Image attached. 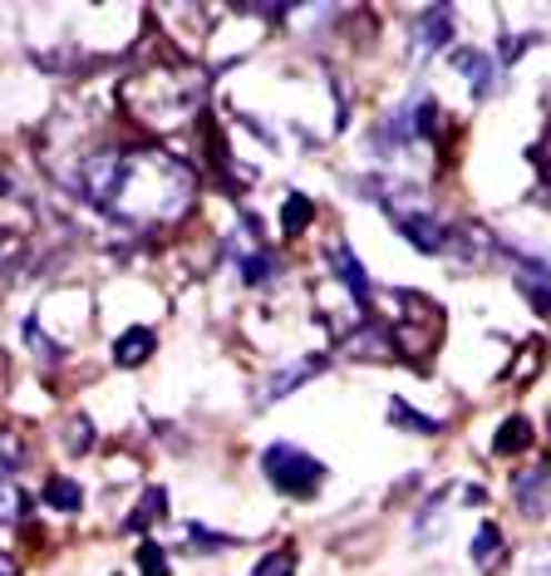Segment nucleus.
I'll use <instances>...</instances> for the list:
<instances>
[{"instance_id":"f257e3e1","label":"nucleus","mask_w":551,"mask_h":576,"mask_svg":"<svg viewBox=\"0 0 551 576\" xmlns=\"http://www.w3.org/2000/svg\"><path fill=\"white\" fill-rule=\"evenodd\" d=\"M192 202V172L178 158L158 153V148H133L123 153L119 192H113L109 212L123 222H172Z\"/></svg>"},{"instance_id":"f03ea898","label":"nucleus","mask_w":551,"mask_h":576,"mask_svg":"<svg viewBox=\"0 0 551 576\" xmlns=\"http://www.w3.org/2000/svg\"><path fill=\"white\" fill-rule=\"evenodd\" d=\"M198 89H202V75H192V69L153 64V69H138V75L123 79L119 103L133 113L138 123L168 133V129H178V123L192 119V109H198Z\"/></svg>"},{"instance_id":"7ed1b4c3","label":"nucleus","mask_w":551,"mask_h":576,"mask_svg":"<svg viewBox=\"0 0 551 576\" xmlns=\"http://www.w3.org/2000/svg\"><path fill=\"white\" fill-rule=\"evenodd\" d=\"M261 468H267L271 488L285 493V498H315L320 483H325V464L301 454L295 444H271L267 454H261Z\"/></svg>"},{"instance_id":"20e7f679","label":"nucleus","mask_w":551,"mask_h":576,"mask_svg":"<svg viewBox=\"0 0 551 576\" xmlns=\"http://www.w3.org/2000/svg\"><path fill=\"white\" fill-rule=\"evenodd\" d=\"M389 217H394V227H399V232H404L419 251H448V232H453V227H443L423 202H399V198H389Z\"/></svg>"},{"instance_id":"39448f33","label":"nucleus","mask_w":551,"mask_h":576,"mask_svg":"<svg viewBox=\"0 0 551 576\" xmlns=\"http://www.w3.org/2000/svg\"><path fill=\"white\" fill-rule=\"evenodd\" d=\"M512 498L527 517H542L551 508V468H517L512 474Z\"/></svg>"},{"instance_id":"423d86ee","label":"nucleus","mask_w":551,"mask_h":576,"mask_svg":"<svg viewBox=\"0 0 551 576\" xmlns=\"http://www.w3.org/2000/svg\"><path fill=\"white\" fill-rule=\"evenodd\" d=\"M330 267H335V276H340V286L354 296V306L360 310H370V301H374V286H370V276H364V267H360V257H354L344 241H335L330 247Z\"/></svg>"},{"instance_id":"0eeeda50","label":"nucleus","mask_w":551,"mask_h":576,"mask_svg":"<svg viewBox=\"0 0 551 576\" xmlns=\"http://www.w3.org/2000/svg\"><path fill=\"white\" fill-rule=\"evenodd\" d=\"M453 40V6H429L419 16V30H413V50L419 54H433Z\"/></svg>"},{"instance_id":"6e6552de","label":"nucleus","mask_w":551,"mask_h":576,"mask_svg":"<svg viewBox=\"0 0 551 576\" xmlns=\"http://www.w3.org/2000/svg\"><path fill=\"white\" fill-rule=\"evenodd\" d=\"M320 370H325V360H295L291 370H281V375H271V379H267V389L257 395V405H271V399L295 395V389H301L305 379H315Z\"/></svg>"},{"instance_id":"1a4fd4ad","label":"nucleus","mask_w":551,"mask_h":576,"mask_svg":"<svg viewBox=\"0 0 551 576\" xmlns=\"http://www.w3.org/2000/svg\"><path fill=\"white\" fill-rule=\"evenodd\" d=\"M453 69L468 79V89H473V99H488L492 85H498V75H492V60L482 50H453Z\"/></svg>"},{"instance_id":"9d476101","label":"nucleus","mask_w":551,"mask_h":576,"mask_svg":"<svg viewBox=\"0 0 551 576\" xmlns=\"http://www.w3.org/2000/svg\"><path fill=\"white\" fill-rule=\"evenodd\" d=\"M153 350H158V336L148 326H133V330H123V336L113 340V360H119L123 370H138Z\"/></svg>"},{"instance_id":"9b49d317","label":"nucleus","mask_w":551,"mask_h":576,"mask_svg":"<svg viewBox=\"0 0 551 576\" xmlns=\"http://www.w3.org/2000/svg\"><path fill=\"white\" fill-rule=\"evenodd\" d=\"M344 350L364 355V360H384V355H394V336H389L384 326H354L350 336H344Z\"/></svg>"},{"instance_id":"f8f14e48","label":"nucleus","mask_w":551,"mask_h":576,"mask_svg":"<svg viewBox=\"0 0 551 576\" xmlns=\"http://www.w3.org/2000/svg\"><path fill=\"white\" fill-rule=\"evenodd\" d=\"M44 503L60 508V513H79L84 508V488H79L74 478H64V474H50L44 478Z\"/></svg>"},{"instance_id":"ddd939ff","label":"nucleus","mask_w":551,"mask_h":576,"mask_svg":"<svg viewBox=\"0 0 551 576\" xmlns=\"http://www.w3.org/2000/svg\"><path fill=\"white\" fill-rule=\"evenodd\" d=\"M492 448H498L502 458L532 448V424H527V419H502V429H498V439H492Z\"/></svg>"},{"instance_id":"4468645a","label":"nucleus","mask_w":551,"mask_h":576,"mask_svg":"<svg viewBox=\"0 0 551 576\" xmlns=\"http://www.w3.org/2000/svg\"><path fill=\"white\" fill-rule=\"evenodd\" d=\"M389 424H399V429H409V434H423V439L443 429L439 419H423V414H419V409H409L404 399H389Z\"/></svg>"},{"instance_id":"2eb2a0df","label":"nucleus","mask_w":551,"mask_h":576,"mask_svg":"<svg viewBox=\"0 0 551 576\" xmlns=\"http://www.w3.org/2000/svg\"><path fill=\"white\" fill-rule=\"evenodd\" d=\"M30 513V493L16 488V478L0 474V517H10V523H20V517Z\"/></svg>"},{"instance_id":"dca6fc26","label":"nucleus","mask_w":551,"mask_h":576,"mask_svg":"<svg viewBox=\"0 0 551 576\" xmlns=\"http://www.w3.org/2000/svg\"><path fill=\"white\" fill-rule=\"evenodd\" d=\"M163 508H168V493H163V488H148L143 503H138V513L123 517V527H129V533H138V527H148L153 517H163Z\"/></svg>"},{"instance_id":"f3484780","label":"nucleus","mask_w":551,"mask_h":576,"mask_svg":"<svg viewBox=\"0 0 551 576\" xmlns=\"http://www.w3.org/2000/svg\"><path fill=\"white\" fill-rule=\"evenodd\" d=\"M498 552H502L498 523H482L478 537H473V562H478V567H492V562H498Z\"/></svg>"},{"instance_id":"a211bd4d","label":"nucleus","mask_w":551,"mask_h":576,"mask_svg":"<svg viewBox=\"0 0 551 576\" xmlns=\"http://www.w3.org/2000/svg\"><path fill=\"white\" fill-rule=\"evenodd\" d=\"M276 276V261L267 257V251H251V257H241V281L247 286H267Z\"/></svg>"},{"instance_id":"6ab92c4d","label":"nucleus","mask_w":551,"mask_h":576,"mask_svg":"<svg viewBox=\"0 0 551 576\" xmlns=\"http://www.w3.org/2000/svg\"><path fill=\"white\" fill-rule=\"evenodd\" d=\"M20 464H26V439H20L16 429H6V424H0V468L10 474V468H20Z\"/></svg>"},{"instance_id":"aec40b11","label":"nucleus","mask_w":551,"mask_h":576,"mask_svg":"<svg viewBox=\"0 0 551 576\" xmlns=\"http://www.w3.org/2000/svg\"><path fill=\"white\" fill-rule=\"evenodd\" d=\"M251 576H295V552L281 547V552H267V557L257 562V572Z\"/></svg>"},{"instance_id":"412c9836","label":"nucleus","mask_w":551,"mask_h":576,"mask_svg":"<svg viewBox=\"0 0 551 576\" xmlns=\"http://www.w3.org/2000/svg\"><path fill=\"white\" fill-rule=\"evenodd\" d=\"M315 217V207H310L305 198H285V212H281V227H285V237H295L301 227Z\"/></svg>"},{"instance_id":"4be33fe9","label":"nucleus","mask_w":551,"mask_h":576,"mask_svg":"<svg viewBox=\"0 0 551 576\" xmlns=\"http://www.w3.org/2000/svg\"><path fill=\"white\" fill-rule=\"evenodd\" d=\"M64 448H69V454H89V448H94V424H89V419H69Z\"/></svg>"},{"instance_id":"5701e85b","label":"nucleus","mask_w":551,"mask_h":576,"mask_svg":"<svg viewBox=\"0 0 551 576\" xmlns=\"http://www.w3.org/2000/svg\"><path fill=\"white\" fill-rule=\"evenodd\" d=\"M138 567H143V576H168V552L158 543H143L138 547Z\"/></svg>"},{"instance_id":"b1692460","label":"nucleus","mask_w":551,"mask_h":576,"mask_svg":"<svg viewBox=\"0 0 551 576\" xmlns=\"http://www.w3.org/2000/svg\"><path fill=\"white\" fill-rule=\"evenodd\" d=\"M26 340L34 345V355H44V360H60V345L40 330V320H26Z\"/></svg>"},{"instance_id":"393cba45","label":"nucleus","mask_w":551,"mask_h":576,"mask_svg":"<svg viewBox=\"0 0 551 576\" xmlns=\"http://www.w3.org/2000/svg\"><path fill=\"white\" fill-rule=\"evenodd\" d=\"M188 537H192V543H198V547H192V552H222V547H227V537L207 533V527H198V523H192V527H188Z\"/></svg>"},{"instance_id":"a878e982","label":"nucleus","mask_w":551,"mask_h":576,"mask_svg":"<svg viewBox=\"0 0 551 576\" xmlns=\"http://www.w3.org/2000/svg\"><path fill=\"white\" fill-rule=\"evenodd\" d=\"M0 576H20V567H16V557H6V552H0Z\"/></svg>"},{"instance_id":"bb28decb","label":"nucleus","mask_w":551,"mask_h":576,"mask_svg":"<svg viewBox=\"0 0 551 576\" xmlns=\"http://www.w3.org/2000/svg\"><path fill=\"white\" fill-rule=\"evenodd\" d=\"M547 168H551V153H547Z\"/></svg>"}]
</instances>
